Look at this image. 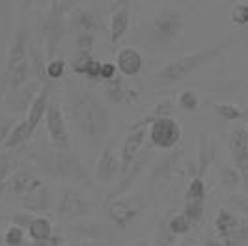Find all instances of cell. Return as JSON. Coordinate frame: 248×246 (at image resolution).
Returning a JSON list of instances; mask_svg holds the SVG:
<instances>
[{
	"label": "cell",
	"mask_w": 248,
	"mask_h": 246,
	"mask_svg": "<svg viewBox=\"0 0 248 246\" xmlns=\"http://www.w3.org/2000/svg\"><path fill=\"white\" fill-rule=\"evenodd\" d=\"M151 149H153V146H148L146 149H142V151H140L138 159L133 162V166L129 168V172L125 173L124 177H122V181L116 184V188H114L112 192H108V196H107V201H110V200H114V198L127 194V190H129V188L133 186V183H135L138 177H140L142 170L146 168V164H148L149 159H151Z\"/></svg>",
	"instance_id": "16"
},
{
	"label": "cell",
	"mask_w": 248,
	"mask_h": 246,
	"mask_svg": "<svg viewBox=\"0 0 248 246\" xmlns=\"http://www.w3.org/2000/svg\"><path fill=\"white\" fill-rule=\"evenodd\" d=\"M101 65H103V62H99L93 56H88V54H78L71 63L75 73L84 75L90 80H99L101 78Z\"/></svg>",
	"instance_id": "29"
},
{
	"label": "cell",
	"mask_w": 248,
	"mask_h": 246,
	"mask_svg": "<svg viewBox=\"0 0 248 246\" xmlns=\"http://www.w3.org/2000/svg\"><path fill=\"white\" fill-rule=\"evenodd\" d=\"M30 159L34 160L39 172L49 179L71 181V183L84 186L88 190L93 188V181L86 173L78 155H75L69 149L62 151V149L54 148H39L34 153H30Z\"/></svg>",
	"instance_id": "2"
},
{
	"label": "cell",
	"mask_w": 248,
	"mask_h": 246,
	"mask_svg": "<svg viewBox=\"0 0 248 246\" xmlns=\"http://www.w3.org/2000/svg\"><path fill=\"white\" fill-rule=\"evenodd\" d=\"M77 6H78L77 2L54 0V2H50V4H49V13H50V15H56V17H63V19H65V15L73 13Z\"/></svg>",
	"instance_id": "42"
},
{
	"label": "cell",
	"mask_w": 248,
	"mask_h": 246,
	"mask_svg": "<svg viewBox=\"0 0 248 246\" xmlns=\"http://www.w3.org/2000/svg\"><path fill=\"white\" fill-rule=\"evenodd\" d=\"M183 168H185V160H183V149H174L168 155H164L162 159H157L153 164L149 177L153 181H172L174 177L183 175Z\"/></svg>",
	"instance_id": "11"
},
{
	"label": "cell",
	"mask_w": 248,
	"mask_h": 246,
	"mask_svg": "<svg viewBox=\"0 0 248 246\" xmlns=\"http://www.w3.org/2000/svg\"><path fill=\"white\" fill-rule=\"evenodd\" d=\"M92 215V205L84 194L75 188H63L56 201V220L60 224H73Z\"/></svg>",
	"instance_id": "4"
},
{
	"label": "cell",
	"mask_w": 248,
	"mask_h": 246,
	"mask_svg": "<svg viewBox=\"0 0 248 246\" xmlns=\"http://www.w3.org/2000/svg\"><path fill=\"white\" fill-rule=\"evenodd\" d=\"M122 173V162L120 155L112 148H105L101 151L97 166H95V179L101 184H110L118 175Z\"/></svg>",
	"instance_id": "15"
},
{
	"label": "cell",
	"mask_w": 248,
	"mask_h": 246,
	"mask_svg": "<svg viewBox=\"0 0 248 246\" xmlns=\"http://www.w3.org/2000/svg\"><path fill=\"white\" fill-rule=\"evenodd\" d=\"M32 135H34V129H32V127L28 125V122L23 118V120H19V122L15 123V127L12 129V133L8 136L4 148L15 149V148H19V146H25L26 142L32 138Z\"/></svg>",
	"instance_id": "30"
},
{
	"label": "cell",
	"mask_w": 248,
	"mask_h": 246,
	"mask_svg": "<svg viewBox=\"0 0 248 246\" xmlns=\"http://www.w3.org/2000/svg\"><path fill=\"white\" fill-rule=\"evenodd\" d=\"M45 127H47V135L50 140V148L67 151L69 149V133H67L65 118H63L60 103H56L52 99H50L49 108L45 114Z\"/></svg>",
	"instance_id": "8"
},
{
	"label": "cell",
	"mask_w": 248,
	"mask_h": 246,
	"mask_svg": "<svg viewBox=\"0 0 248 246\" xmlns=\"http://www.w3.org/2000/svg\"><path fill=\"white\" fill-rule=\"evenodd\" d=\"M218 183H220V186H222L226 192H233L235 194L241 186H245V179H243V175H241V172L237 170L235 166L226 164L222 170H220Z\"/></svg>",
	"instance_id": "31"
},
{
	"label": "cell",
	"mask_w": 248,
	"mask_h": 246,
	"mask_svg": "<svg viewBox=\"0 0 248 246\" xmlns=\"http://www.w3.org/2000/svg\"><path fill=\"white\" fill-rule=\"evenodd\" d=\"M168 228L174 235H186L192 230V224L188 222V218L183 213H175V215L168 216Z\"/></svg>",
	"instance_id": "37"
},
{
	"label": "cell",
	"mask_w": 248,
	"mask_h": 246,
	"mask_svg": "<svg viewBox=\"0 0 248 246\" xmlns=\"http://www.w3.org/2000/svg\"><path fill=\"white\" fill-rule=\"evenodd\" d=\"M230 21L237 26V28H243L248 26V2H241L235 4L230 12Z\"/></svg>",
	"instance_id": "40"
},
{
	"label": "cell",
	"mask_w": 248,
	"mask_h": 246,
	"mask_svg": "<svg viewBox=\"0 0 248 246\" xmlns=\"http://www.w3.org/2000/svg\"><path fill=\"white\" fill-rule=\"evenodd\" d=\"M116 67L124 77H135L142 71L144 67V56L137 47L127 45L124 49L118 50L116 54Z\"/></svg>",
	"instance_id": "21"
},
{
	"label": "cell",
	"mask_w": 248,
	"mask_h": 246,
	"mask_svg": "<svg viewBox=\"0 0 248 246\" xmlns=\"http://www.w3.org/2000/svg\"><path fill=\"white\" fill-rule=\"evenodd\" d=\"M179 246H198V243H196L194 237H186V239H183V243Z\"/></svg>",
	"instance_id": "49"
},
{
	"label": "cell",
	"mask_w": 248,
	"mask_h": 246,
	"mask_svg": "<svg viewBox=\"0 0 248 246\" xmlns=\"http://www.w3.org/2000/svg\"><path fill=\"white\" fill-rule=\"evenodd\" d=\"M203 211H205V203L203 201H185L183 209L179 211V213H183L188 218V222L192 224V228H194L203 218Z\"/></svg>",
	"instance_id": "36"
},
{
	"label": "cell",
	"mask_w": 248,
	"mask_h": 246,
	"mask_svg": "<svg viewBox=\"0 0 248 246\" xmlns=\"http://www.w3.org/2000/svg\"><path fill=\"white\" fill-rule=\"evenodd\" d=\"M241 222L243 220H241L237 215H233L230 209H226V207L218 209L217 218H215V230H217L218 239H220V241H226L228 237H232V235L239 230Z\"/></svg>",
	"instance_id": "28"
},
{
	"label": "cell",
	"mask_w": 248,
	"mask_h": 246,
	"mask_svg": "<svg viewBox=\"0 0 248 246\" xmlns=\"http://www.w3.org/2000/svg\"><path fill=\"white\" fill-rule=\"evenodd\" d=\"M129 246H149V243L146 241V239H138V241H135V243H131Z\"/></svg>",
	"instance_id": "50"
},
{
	"label": "cell",
	"mask_w": 248,
	"mask_h": 246,
	"mask_svg": "<svg viewBox=\"0 0 248 246\" xmlns=\"http://www.w3.org/2000/svg\"><path fill=\"white\" fill-rule=\"evenodd\" d=\"M41 88H43V84H41L39 80H32V82H28L26 86L19 88V90H15V92H10L8 95H4L6 108L12 112V114H17V116H23V114H25V118H26V114L30 110L34 99L37 97V93L41 92Z\"/></svg>",
	"instance_id": "10"
},
{
	"label": "cell",
	"mask_w": 248,
	"mask_h": 246,
	"mask_svg": "<svg viewBox=\"0 0 248 246\" xmlns=\"http://www.w3.org/2000/svg\"><path fill=\"white\" fill-rule=\"evenodd\" d=\"M230 205L235 211L248 216V194H233L230 198Z\"/></svg>",
	"instance_id": "45"
},
{
	"label": "cell",
	"mask_w": 248,
	"mask_h": 246,
	"mask_svg": "<svg viewBox=\"0 0 248 246\" xmlns=\"http://www.w3.org/2000/svg\"><path fill=\"white\" fill-rule=\"evenodd\" d=\"M202 246H224V245L220 243V241H217L215 237H207V239H205V243H203Z\"/></svg>",
	"instance_id": "48"
},
{
	"label": "cell",
	"mask_w": 248,
	"mask_h": 246,
	"mask_svg": "<svg viewBox=\"0 0 248 246\" xmlns=\"http://www.w3.org/2000/svg\"><path fill=\"white\" fill-rule=\"evenodd\" d=\"M174 116V103L170 101V99H162L159 101L148 114H144L142 118H138L135 122L131 123L129 127H127V131L129 133H133V131H137V129H146L149 127L153 122H157V120H161V118H172Z\"/></svg>",
	"instance_id": "24"
},
{
	"label": "cell",
	"mask_w": 248,
	"mask_h": 246,
	"mask_svg": "<svg viewBox=\"0 0 248 246\" xmlns=\"http://www.w3.org/2000/svg\"><path fill=\"white\" fill-rule=\"evenodd\" d=\"M185 201H203L205 203V179L192 177L185 190Z\"/></svg>",
	"instance_id": "35"
},
{
	"label": "cell",
	"mask_w": 248,
	"mask_h": 246,
	"mask_svg": "<svg viewBox=\"0 0 248 246\" xmlns=\"http://www.w3.org/2000/svg\"><path fill=\"white\" fill-rule=\"evenodd\" d=\"M217 159V142L211 135L198 136V155H196V177L205 179L207 172L211 170L213 162Z\"/></svg>",
	"instance_id": "17"
},
{
	"label": "cell",
	"mask_w": 248,
	"mask_h": 246,
	"mask_svg": "<svg viewBox=\"0 0 248 246\" xmlns=\"http://www.w3.org/2000/svg\"><path fill=\"white\" fill-rule=\"evenodd\" d=\"M36 216H32L30 213H15L12 216V222L13 226H19V228H23V230H28V226L32 224Z\"/></svg>",
	"instance_id": "47"
},
{
	"label": "cell",
	"mask_w": 248,
	"mask_h": 246,
	"mask_svg": "<svg viewBox=\"0 0 248 246\" xmlns=\"http://www.w3.org/2000/svg\"><path fill=\"white\" fill-rule=\"evenodd\" d=\"M49 103H50V86L49 84H43L41 92L37 93V97L34 99L30 110L26 114V122L28 125L36 131L37 125L41 123V120H45V114H47V108H49Z\"/></svg>",
	"instance_id": "27"
},
{
	"label": "cell",
	"mask_w": 248,
	"mask_h": 246,
	"mask_svg": "<svg viewBox=\"0 0 248 246\" xmlns=\"http://www.w3.org/2000/svg\"><path fill=\"white\" fill-rule=\"evenodd\" d=\"M58 231L62 233H75L82 239H90V241H101V239H108V231L107 228L99 224V222L92 220H78L73 224H63L62 228H58Z\"/></svg>",
	"instance_id": "23"
},
{
	"label": "cell",
	"mask_w": 248,
	"mask_h": 246,
	"mask_svg": "<svg viewBox=\"0 0 248 246\" xmlns=\"http://www.w3.org/2000/svg\"><path fill=\"white\" fill-rule=\"evenodd\" d=\"M30 28L28 26H21L15 34H13L12 45L8 47L6 52V69L4 73L15 69L19 63H23L25 60H28V47H30Z\"/></svg>",
	"instance_id": "12"
},
{
	"label": "cell",
	"mask_w": 248,
	"mask_h": 246,
	"mask_svg": "<svg viewBox=\"0 0 248 246\" xmlns=\"http://www.w3.org/2000/svg\"><path fill=\"white\" fill-rule=\"evenodd\" d=\"M146 207L144 200L138 194H124L108 201L107 209H108V216L114 222V226L118 230H127L133 222L137 220L142 215V211Z\"/></svg>",
	"instance_id": "6"
},
{
	"label": "cell",
	"mask_w": 248,
	"mask_h": 246,
	"mask_svg": "<svg viewBox=\"0 0 248 246\" xmlns=\"http://www.w3.org/2000/svg\"><path fill=\"white\" fill-rule=\"evenodd\" d=\"M8 190V181L6 183H0V198H2V194Z\"/></svg>",
	"instance_id": "51"
},
{
	"label": "cell",
	"mask_w": 248,
	"mask_h": 246,
	"mask_svg": "<svg viewBox=\"0 0 248 246\" xmlns=\"http://www.w3.org/2000/svg\"><path fill=\"white\" fill-rule=\"evenodd\" d=\"M131 25V4L129 2H118L114 13L110 17V45L116 47L122 37L127 34Z\"/></svg>",
	"instance_id": "20"
},
{
	"label": "cell",
	"mask_w": 248,
	"mask_h": 246,
	"mask_svg": "<svg viewBox=\"0 0 248 246\" xmlns=\"http://www.w3.org/2000/svg\"><path fill=\"white\" fill-rule=\"evenodd\" d=\"M71 25H73L75 36L80 34H97V15L93 10L86 6H77L75 12L71 13Z\"/></svg>",
	"instance_id": "25"
},
{
	"label": "cell",
	"mask_w": 248,
	"mask_h": 246,
	"mask_svg": "<svg viewBox=\"0 0 248 246\" xmlns=\"http://www.w3.org/2000/svg\"><path fill=\"white\" fill-rule=\"evenodd\" d=\"M26 231L19 226H10L4 233V245L6 246H21L26 241Z\"/></svg>",
	"instance_id": "41"
},
{
	"label": "cell",
	"mask_w": 248,
	"mask_h": 246,
	"mask_svg": "<svg viewBox=\"0 0 248 246\" xmlns=\"http://www.w3.org/2000/svg\"><path fill=\"white\" fill-rule=\"evenodd\" d=\"M26 233L28 237L32 239V241H49L54 237V226L50 224L49 218H45V216H36L32 224L28 226V230H26Z\"/></svg>",
	"instance_id": "32"
},
{
	"label": "cell",
	"mask_w": 248,
	"mask_h": 246,
	"mask_svg": "<svg viewBox=\"0 0 248 246\" xmlns=\"http://www.w3.org/2000/svg\"><path fill=\"white\" fill-rule=\"evenodd\" d=\"M45 181L41 177H37L30 170H17L12 177L8 179V192L17 194V196H28L30 192H34L37 188H41Z\"/></svg>",
	"instance_id": "18"
},
{
	"label": "cell",
	"mask_w": 248,
	"mask_h": 246,
	"mask_svg": "<svg viewBox=\"0 0 248 246\" xmlns=\"http://www.w3.org/2000/svg\"><path fill=\"white\" fill-rule=\"evenodd\" d=\"M65 73V62L60 58H54V60L47 62V78L50 80H56V78H62Z\"/></svg>",
	"instance_id": "43"
},
{
	"label": "cell",
	"mask_w": 248,
	"mask_h": 246,
	"mask_svg": "<svg viewBox=\"0 0 248 246\" xmlns=\"http://www.w3.org/2000/svg\"><path fill=\"white\" fill-rule=\"evenodd\" d=\"M183 32V13L162 8L151 23V41L155 45H170Z\"/></svg>",
	"instance_id": "5"
},
{
	"label": "cell",
	"mask_w": 248,
	"mask_h": 246,
	"mask_svg": "<svg viewBox=\"0 0 248 246\" xmlns=\"http://www.w3.org/2000/svg\"><path fill=\"white\" fill-rule=\"evenodd\" d=\"M19 170V157L13 153L0 155V183H6Z\"/></svg>",
	"instance_id": "34"
},
{
	"label": "cell",
	"mask_w": 248,
	"mask_h": 246,
	"mask_svg": "<svg viewBox=\"0 0 248 246\" xmlns=\"http://www.w3.org/2000/svg\"><path fill=\"white\" fill-rule=\"evenodd\" d=\"M213 112L218 118L226 120V122H235V120H241L245 116L243 110L237 105H228V103H224V105H213Z\"/></svg>",
	"instance_id": "39"
},
{
	"label": "cell",
	"mask_w": 248,
	"mask_h": 246,
	"mask_svg": "<svg viewBox=\"0 0 248 246\" xmlns=\"http://www.w3.org/2000/svg\"><path fill=\"white\" fill-rule=\"evenodd\" d=\"M228 47V43H218V45H207L192 52H186L183 56L168 62L166 65H162L157 73L153 75V80L161 86H172L181 80L188 78L190 75L198 73L203 67H207L213 60H217L222 50Z\"/></svg>",
	"instance_id": "3"
},
{
	"label": "cell",
	"mask_w": 248,
	"mask_h": 246,
	"mask_svg": "<svg viewBox=\"0 0 248 246\" xmlns=\"http://www.w3.org/2000/svg\"><path fill=\"white\" fill-rule=\"evenodd\" d=\"M15 123L17 122L12 120V118H0V146L6 144V140L12 133V129L15 127Z\"/></svg>",
	"instance_id": "46"
},
{
	"label": "cell",
	"mask_w": 248,
	"mask_h": 246,
	"mask_svg": "<svg viewBox=\"0 0 248 246\" xmlns=\"http://www.w3.org/2000/svg\"><path fill=\"white\" fill-rule=\"evenodd\" d=\"M170 216V215H168ZM168 216H164L155 231V239H153V246H175V239L177 235H174L168 228Z\"/></svg>",
	"instance_id": "33"
},
{
	"label": "cell",
	"mask_w": 248,
	"mask_h": 246,
	"mask_svg": "<svg viewBox=\"0 0 248 246\" xmlns=\"http://www.w3.org/2000/svg\"><path fill=\"white\" fill-rule=\"evenodd\" d=\"M146 129H137L133 133H127L124 144H122V151H120V162H122V173L120 177H124L129 172V168L133 166V162L138 159L140 151L144 148L146 142Z\"/></svg>",
	"instance_id": "13"
},
{
	"label": "cell",
	"mask_w": 248,
	"mask_h": 246,
	"mask_svg": "<svg viewBox=\"0 0 248 246\" xmlns=\"http://www.w3.org/2000/svg\"><path fill=\"white\" fill-rule=\"evenodd\" d=\"M23 207L30 213H37V215L49 213L52 207V190L43 184L41 188H37V190L23 198Z\"/></svg>",
	"instance_id": "26"
},
{
	"label": "cell",
	"mask_w": 248,
	"mask_h": 246,
	"mask_svg": "<svg viewBox=\"0 0 248 246\" xmlns=\"http://www.w3.org/2000/svg\"><path fill=\"white\" fill-rule=\"evenodd\" d=\"M118 67H116V63L114 62H103V65H101V80L103 82H110L114 80L116 77H118Z\"/></svg>",
	"instance_id": "44"
},
{
	"label": "cell",
	"mask_w": 248,
	"mask_h": 246,
	"mask_svg": "<svg viewBox=\"0 0 248 246\" xmlns=\"http://www.w3.org/2000/svg\"><path fill=\"white\" fill-rule=\"evenodd\" d=\"M32 65H30V60H25L23 63H19L15 69L4 73V78H2V88H0V95H8L10 92H15L19 88L26 86L28 82H32Z\"/></svg>",
	"instance_id": "22"
},
{
	"label": "cell",
	"mask_w": 248,
	"mask_h": 246,
	"mask_svg": "<svg viewBox=\"0 0 248 246\" xmlns=\"http://www.w3.org/2000/svg\"><path fill=\"white\" fill-rule=\"evenodd\" d=\"M71 118L78 127L82 140L88 144H99L112 131V116L95 93L88 90H77L69 103Z\"/></svg>",
	"instance_id": "1"
},
{
	"label": "cell",
	"mask_w": 248,
	"mask_h": 246,
	"mask_svg": "<svg viewBox=\"0 0 248 246\" xmlns=\"http://www.w3.org/2000/svg\"><path fill=\"white\" fill-rule=\"evenodd\" d=\"M103 93H105L107 101H110L112 105H120V103L135 105L138 101V97H140V92H138L137 88L125 86L120 77H116L110 82H105Z\"/></svg>",
	"instance_id": "19"
},
{
	"label": "cell",
	"mask_w": 248,
	"mask_h": 246,
	"mask_svg": "<svg viewBox=\"0 0 248 246\" xmlns=\"http://www.w3.org/2000/svg\"><path fill=\"white\" fill-rule=\"evenodd\" d=\"M181 125L175 118H161L149 125V142L153 148L175 149L181 142Z\"/></svg>",
	"instance_id": "7"
},
{
	"label": "cell",
	"mask_w": 248,
	"mask_h": 246,
	"mask_svg": "<svg viewBox=\"0 0 248 246\" xmlns=\"http://www.w3.org/2000/svg\"><path fill=\"white\" fill-rule=\"evenodd\" d=\"M65 32H67V28H65L63 17H56L47 12V15L41 19V41H43V50H45L47 62L54 60L63 37H65Z\"/></svg>",
	"instance_id": "9"
},
{
	"label": "cell",
	"mask_w": 248,
	"mask_h": 246,
	"mask_svg": "<svg viewBox=\"0 0 248 246\" xmlns=\"http://www.w3.org/2000/svg\"><path fill=\"white\" fill-rule=\"evenodd\" d=\"M177 107L181 108V110H186V112H196L200 108V97L196 95V92L194 90H183L181 93H179V97H177Z\"/></svg>",
	"instance_id": "38"
},
{
	"label": "cell",
	"mask_w": 248,
	"mask_h": 246,
	"mask_svg": "<svg viewBox=\"0 0 248 246\" xmlns=\"http://www.w3.org/2000/svg\"><path fill=\"white\" fill-rule=\"evenodd\" d=\"M230 151L233 157V166L241 172L245 184L248 181V131L239 127L230 135Z\"/></svg>",
	"instance_id": "14"
},
{
	"label": "cell",
	"mask_w": 248,
	"mask_h": 246,
	"mask_svg": "<svg viewBox=\"0 0 248 246\" xmlns=\"http://www.w3.org/2000/svg\"><path fill=\"white\" fill-rule=\"evenodd\" d=\"M243 114H245V118H247V122H248V108L247 110H243Z\"/></svg>",
	"instance_id": "52"
}]
</instances>
